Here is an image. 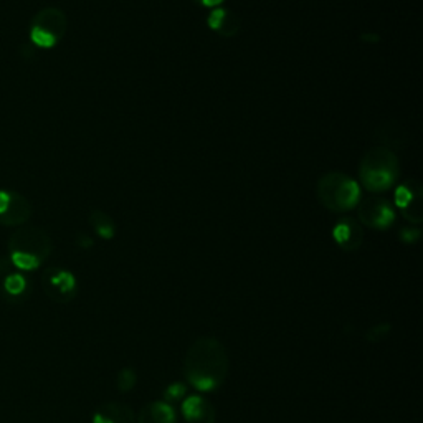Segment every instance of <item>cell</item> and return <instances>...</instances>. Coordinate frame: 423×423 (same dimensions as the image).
Returning a JSON list of instances; mask_svg holds the SVG:
<instances>
[{
  "label": "cell",
  "instance_id": "cell-1",
  "mask_svg": "<svg viewBox=\"0 0 423 423\" xmlns=\"http://www.w3.org/2000/svg\"><path fill=\"white\" fill-rule=\"evenodd\" d=\"M183 372L195 390L208 394L222 387L228 372V357L224 344L215 337H200L186 354Z\"/></svg>",
  "mask_w": 423,
  "mask_h": 423
},
{
  "label": "cell",
  "instance_id": "cell-2",
  "mask_svg": "<svg viewBox=\"0 0 423 423\" xmlns=\"http://www.w3.org/2000/svg\"><path fill=\"white\" fill-rule=\"evenodd\" d=\"M361 182L367 190L384 192L399 177V159L388 147H375L361 162Z\"/></svg>",
  "mask_w": 423,
  "mask_h": 423
},
{
  "label": "cell",
  "instance_id": "cell-3",
  "mask_svg": "<svg viewBox=\"0 0 423 423\" xmlns=\"http://www.w3.org/2000/svg\"><path fill=\"white\" fill-rule=\"evenodd\" d=\"M318 199L327 210L349 212L361 202V186L349 175L331 172L319 179Z\"/></svg>",
  "mask_w": 423,
  "mask_h": 423
},
{
  "label": "cell",
  "instance_id": "cell-4",
  "mask_svg": "<svg viewBox=\"0 0 423 423\" xmlns=\"http://www.w3.org/2000/svg\"><path fill=\"white\" fill-rule=\"evenodd\" d=\"M10 251H22L37 256L40 262H44L51 251L50 237L40 228H25L19 230L10 237L8 242Z\"/></svg>",
  "mask_w": 423,
  "mask_h": 423
},
{
  "label": "cell",
  "instance_id": "cell-5",
  "mask_svg": "<svg viewBox=\"0 0 423 423\" xmlns=\"http://www.w3.org/2000/svg\"><path fill=\"white\" fill-rule=\"evenodd\" d=\"M45 293L57 303H68L76 294V278L73 273L60 268H50L44 275Z\"/></svg>",
  "mask_w": 423,
  "mask_h": 423
},
{
  "label": "cell",
  "instance_id": "cell-6",
  "mask_svg": "<svg viewBox=\"0 0 423 423\" xmlns=\"http://www.w3.org/2000/svg\"><path fill=\"white\" fill-rule=\"evenodd\" d=\"M359 219L375 230H386L394 224L395 212L386 199H369L359 205Z\"/></svg>",
  "mask_w": 423,
  "mask_h": 423
},
{
  "label": "cell",
  "instance_id": "cell-7",
  "mask_svg": "<svg viewBox=\"0 0 423 423\" xmlns=\"http://www.w3.org/2000/svg\"><path fill=\"white\" fill-rule=\"evenodd\" d=\"M395 205L407 220L422 222V187L413 181L400 183L395 190Z\"/></svg>",
  "mask_w": 423,
  "mask_h": 423
},
{
  "label": "cell",
  "instance_id": "cell-8",
  "mask_svg": "<svg viewBox=\"0 0 423 423\" xmlns=\"http://www.w3.org/2000/svg\"><path fill=\"white\" fill-rule=\"evenodd\" d=\"M66 25L68 22L65 14H63L60 8L48 7L44 8L42 12H38L35 19H33L32 28L40 30V32H44L45 35L53 38V40L58 44L60 38L65 35Z\"/></svg>",
  "mask_w": 423,
  "mask_h": 423
},
{
  "label": "cell",
  "instance_id": "cell-9",
  "mask_svg": "<svg viewBox=\"0 0 423 423\" xmlns=\"http://www.w3.org/2000/svg\"><path fill=\"white\" fill-rule=\"evenodd\" d=\"M332 238L344 251H354L362 245L364 232H362V226L356 220L345 217V219L337 222L334 228H332Z\"/></svg>",
  "mask_w": 423,
  "mask_h": 423
},
{
  "label": "cell",
  "instance_id": "cell-10",
  "mask_svg": "<svg viewBox=\"0 0 423 423\" xmlns=\"http://www.w3.org/2000/svg\"><path fill=\"white\" fill-rule=\"evenodd\" d=\"M182 415L187 423H215V410L204 395H189L182 402Z\"/></svg>",
  "mask_w": 423,
  "mask_h": 423
},
{
  "label": "cell",
  "instance_id": "cell-11",
  "mask_svg": "<svg viewBox=\"0 0 423 423\" xmlns=\"http://www.w3.org/2000/svg\"><path fill=\"white\" fill-rule=\"evenodd\" d=\"M32 215V207H30L28 200L24 195L10 192V204H8L7 210L0 215V224L7 226L22 225L24 222L28 220Z\"/></svg>",
  "mask_w": 423,
  "mask_h": 423
},
{
  "label": "cell",
  "instance_id": "cell-12",
  "mask_svg": "<svg viewBox=\"0 0 423 423\" xmlns=\"http://www.w3.org/2000/svg\"><path fill=\"white\" fill-rule=\"evenodd\" d=\"M177 415L169 402L156 400L151 402L139 413V423H175Z\"/></svg>",
  "mask_w": 423,
  "mask_h": 423
},
{
  "label": "cell",
  "instance_id": "cell-13",
  "mask_svg": "<svg viewBox=\"0 0 423 423\" xmlns=\"http://www.w3.org/2000/svg\"><path fill=\"white\" fill-rule=\"evenodd\" d=\"M208 27L212 30H217L220 35L230 37L235 35L238 30V19L225 10L224 7L212 8L210 15H208Z\"/></svg>",
  "mask_w": 423,
  "mask_h": 423
},
{
  "label": "cell",
  "instance_id": "cell-14",
  "mask_svg": "<svg viewBox=\"0 0 423 423\" xmlns=\"http://www.w3.org/2000/svg\"><path fill=\"white\" fill-rule=\"evenodd\" d=\"M106 417L111 418L114 423H134V415L132 410L126 407L125 404H118V402H109L100 410Z\"/></svg>",
  "mask_w": 423,
  "mask_h": 423
},
{
  "label": "cell",
  "instance_id": "cell-15",
  "mask_svg": "<svg viewBox=\"0 0 423 423\" xmlns=\"http://www.w3.org/2000/svg\"><path fill=\"white\" fill-rule=\"evenodd\" d=\"M89 222H91L93 228L96 230V233L100 235L101 238H105V240H111V238L116 235V228H114L113 220H111L106 213H102L100 210L93 212Z\"/></svg>",
  "mask_w": 423,
  "mask_h": 423
},
{
  "label": "cell",
  "instance_id": "cell-16",
  "mask_svg": "<svg viewBox=\"0 0 423 423\" xmlns=\"http://www.w3.org/2000/svg\"><path fill=\"white\" fill-rule=\"evenodd\" d=\"M10 262L14 267L24 271L37 270V268L42 264V262L37 258V256L22 253V251H10Z\"/></svg>",
  "mask_w": 423,
  "mask_h": 423
},
{
  "label": "cell",
  "instance_id": "cell-17",
  "mask_svg": "<svg viewBox=\"0 0 423 423\" xmlns=\"http://www.w3.org/2000/svg\"><path fill=\"white\" fill-rule=\"evenodd\" d=\"M3 288L8 294L12 296H19L27 289V280L20 273H14V275H8L3 281Z\"/></svg>",
  "mask_w": 423,
  "mask_h": 423
},
{
  "label": "cell",
  "instance_id": "cell-18",
  "mask_svg": "<svg viewBox=\"0 0 423 423\" xmlns=\"http://www.w3.org/2000/svg\"><path fill=\"white\" fill-rule=\"evenodd\" d=\"M136 382H138V374H136L134 369H123L119 370L118 379H116V387L119 392H129L136 387Z\"/></svg>",
  "mask_w": 423,
  "mask_h": 423
},
{
  "label": "cell",
  "instance_id": "cell-19",
  "mask_svg": "<svg viewBox=\"0 0 423 423\" xmlns=\"http://www.w3.org/2000/svg\"><path fill=\"white\" fill-rule=\"evenodd\" d=\"M187 394V386L182 382H174L170 384V386L164 390V400L165 402H175V400H181L186 397Z\"/></svg>",
  "mask_w": 423,
  "mask_h": 423
},
{
  "label": "cell",
  "instance_id": "cell-20",
  "mask_svg": "<svg viewBox=\"0 0 423 423\" xmlns=\"http://www.w3.org/2000/svg\"><path fill=\"white\" fill-rule=\"evenodd\" d=\"M390 326L388 324H379V326H375L372 329H369V332H367V341H370V343H380V341H384L386 337L390 334Z\"/></svg>",
  "mask_w": 423,
  "mask_h": 423
},
{
  "label": "cell",
  "instance_id": "cell-21",
  "mask_svg": "<svg viewBox=\"0 0 423 423\" xmlns=\"http://www.w3.org/2000/svg\"><path fill=\"white\" fill-rule=\"evenodd\" d=\"M400 238H402V242H405V243H413V242H417L418 238H420V230H417V228H404L400 232Z\"/></svg>",
  "mask_w": 423,
  "mask_h": 423
},
{
  "label": "cell",
  "instance_id": "cell-22",
  "mask_svg": "<svg viewBox=\"0 0 423 423\" xmlns=\"http://www.w3.org/2000/svg\"><path fill=\"white\" fill-rule=\"evenodd\" d=\"M8 204H10V192L0 190V215L7 210Z\"/></svg>",
  "mask_w": 423,
  "mask_h": 423
},
{
  "label": "cell",
  "instance_id": "cell-23",
  "mask_svg": "<svg viewBox=\"0 0 423 423\" xmlns=\"http://www.w3.org/2000/svg\"><path fill=\"white\" fill-rule=\"evenodd\" d=\"M195 3H199V6L208 7V8H217L222 7V3L225 2V0H194Z\"/></svg>",
  "mask_w": 423,
  "mask_h": 423
},
{
  "label": "cell",
  "instance_id": "cell-24",
  "mask_svg": "<svg viewBox=\"0 0 423 423\" xmlns=\"http://www.w3.org/2000/svg\"><path fill=\"white\" fill-rule=\"evenodd\" d=\"M93 423H114V422L111 420V418L106 417L105 413H101L100 410H98L95 415H93Z\"/></svg>",
  "mask_w": 423,
  "mask_h": 423
}]
</instances>
